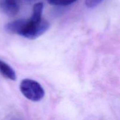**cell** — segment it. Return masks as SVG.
<instances>
[{
  "label": "cell",
  "instance_id": "8992f818",
  "mask_svg": "<svg viewBox=\"0 0 120 120\" xmlns=\"http://www.w3.org/2000/svg\"><path fill=\"white\" fill-rule=\"evenodd\" d=\"M104 0H85V4L89 8H93L100 4Z\"/></svg>",
  "mask_w": 120,
  "mask_h": 120
},
{
  "label": "cell",
  "instance_id": "5b68a950",
  "mask_svg": "<svg viewBox=\"0 0 120 120\" xmlns=\"http://www.w3.org/2000/svg\"><path fill=\"white\" fill-rule=\"evenodd\" d=\"M49 4L56 6H67L74 3L77 0H47Z\"/></svg>",
  "mask_w": 120,
  "mask_h": 120
},
{
  "label": "cell",
  "instance_id": "7a4b0ae2",
  "mask_svg": "<svg viewBox=\"0 0 120 120\" xmlns=\"http://www.w3.org/2000/svg\"><path fill=\"white\" fill-rule=\"evenodd\" d=\"M19 88L22 94L32 101H39L45 96L44 89L42 86L34 80L23 79L20 83Z\"/></svg>",
  "mask_w": 120,
  "mask_h": 120
},
{
  "label": "cell",
  "instance_id": "6da1fadb",
  "mask_svg": "<svg viewBox=\"0 0 120 120\" xmlns=\"http://www.w3.org/2000/svg\"><path fill=\"white\" fill-rule=\"evenodd\" d=\"M43 2H38L33 7V14L29 19H19L5 26L6 31L16 34L28 39L34 40L41 36L49 29V22L42 18Z\"/></svg>",
  "mask_w": 120,
  "mask_h": 120
},
{
  "label": "cell",
  "instance_id": "277c9868",
  "mask_svg": "<svg viewBox=\"0 0 120 120\" xmlns=\"http://www.w3.org/2000/svg\"><path fill=\"white\" fill-rule=\"evenodd\" d=\"M0 73L6 79L15 81L16 75L14 69L4 61L0 60Z\"/></svg>",
  "mask_w": 120,
  "mask_h": 120
},
{
  "label": "cell",
  "instance_id": "3957f363",
  "mask_svg": "<svg viewBox=\"0 0 120 120\" xmlns=\"http://www.w3.org/2000/svg\"><path fill=\"white\" fill-rule=\"evenodd\" d=\"M21 0H0V8L9 16L17 15L20 10Z\"/></svg>",
  "mask_w": 120,
  "mask_h": 120
}]
</instances>
